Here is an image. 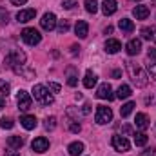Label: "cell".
<instances>
[{
  "mask_svg": "<svg viewBox=\"0 0 156 156\" xmlns=\"http://www.w3.org/2000/svg\"><path fill=\"white\" fill-rule=\"evenodd\" d=\"M67 151H69L71 156H80L83 153V144H82V142H73V144L67 147Z\"/></svg>",
  "mask_w": 156,
  "mask_h": 156,
  "instance_id": "d6986e66",
  "label": "cell"
},
{
  "mask_svg": "<svg viewBox=\"0 0 156 156\" xmlns=\"http://www.w3.org/2000/svg\"><path fill=\"white\" fill-rule=\"evenodd\" d=\"M116 9H118L116 0H104V2H102V13H104L105 16L116 13Z\"/></svg>",
  "mask_w": 156,
  "mask_h": 156,
  "instance_id": "5bb4252c",
  "label": "cell"
},
{
  "mask_svg": "<svg viewBox=\"0 0 156 156\" xmlns=\"http://www.w3.org/2000/svg\"><path fill=\"white\" fill-rule=\"evenodd\" d=\"M89 111H91V105H89V104H85V105H83V109H82V113H83V115H89Z\"/></svg>",
  "mask_w": 156,
  "mask_h": 156,
  "instance_id": "b9f144b4",
  "label": "cell"
},
{
  "mask_svg": "<svg viewBox=\"0 0 156 156\" xmlns=\"http://www.w3.org/2000/svg\"><path fill=\"white\" fill-rule=\"evenodd\" d=\"M75 5H76V0H64L62 2V7L64 9H73Z\"/></svg>",
  "mask_w": 156,
  "mask_h": 156,
  "instance_id": "836d02e7",
  "label": "cell"
},
{
  "mask_svg": "<svg viewBox=\"0 0 156 156\" xmlns=\"http://www.w3.org/2000/svg\"><path fill=\"white\" fill-rule=\"evenodd\" d=\"M111 144H113V147L116 149L118 153H125V151H129V149H131L129 140H127L125 136H120V134H115V136H113Z\"/></svg>",
  "mask_w": 156,
  "mask_h": 156,
  "instance_id": "5b68a950",
  "label": "cell"
},
{
  "mask_svg": "<svg viewBox=\"0 0 156 156\" xmlns=\"http://www.w3.org/2000/svg\"><path fill=\"white\" fill-rule=\"evenodd\" d=\"M67 83L71 87H75L78 83V76H76V73H75V67H67Z\"/></svg>",
  "mask_w": 156,
  "mask_h": 156,
  "instance_id": "d4e9b609",
  "label": "cell"
},
{
  "mask_svg": "<svg viewBox=\"0 0 156 156\" xmlns=\"http://www.w3.org/2000/svg\"><path fill=\"white\" fill-rule=\"evenodd\" d=\"M24 62H26V53H22V51H13V53L7 56V64H9L11 67L22 66Z\"/></svg>",
  "mask_w": 156,
  "mask_h": 156,
  "instance_id": "ba28073f",
  "label": "cell"
},
{
  "mask_svg": "<svg viewBox=\"0 0 156 156\" xmlns=\"http://www.w3.org/2000/svg\"><path fill=\"white\" fill-rule=\"evenodd\" d=\"M134 2H138V0H134Z\"/></svg>",
  "mask_w": 156,
  "mask_h": 156,
  "instance_id": "7dc6e473",
  "label": "cell"
},
{
  "mask_svg": "<svg viewBox=\"0 0 156 156\" xmlns=\"http://www.w3.org/2000/svg\"><path fill=\"white\" fill-rule=\"evenodd\" d=\"M120 49H122V44H120V42H118L116 38H109V40H105V51H107L109 55H116Z\"/></svg>",
  "mask_w": 156,
  "mask_h": 156,
  "instance_id": "9a60e30c",
  "label": "cell"
},
{
  "mask_svg": "<svg viewBox=\"0 0 156 156\" xmlns=\"http://www.w3.org/2000/svg\"><path fill=\"white\" fill-rule=\"evenodd\" d=\"M147 58H149L151 62H156V49L154 47H149V51H147Z\"/></svg>",
  "mask_w": 156,
  "mask_h": 156,
  "instance_id": "d590c367",
  "label": "cell"
},
{
  "mask_svg": "<svg viewBox=\"0 0 156 156\" xmlns=\"http://www.w3.org/2000/svg\"><path fill=\"white\" fill-rule=\"evenodd\" d=\"M44 127L47 129V131H53L55 127H56V118L55 116H47L44 120Z\"/></svg>",
  "mask_w": 156,
  "mask_h": 156,
  "instance_id": "f546056e",
  "label": "cell"
},
{
  "mask_svg": "<svg viewBox=\"0 0 156 156\" xmlns=\"http://www.w3.org/2000/svg\"><path fill=\"white\" fill-rule=\"evenodd\" d=\"M134 123H136V127H138V129L145 131V129L149 127V118H147L145 113H138V115H136V120H134Z\"/></svg>",
  "mask_w": 156,
  "mask_h": 156,
  "instance_id": "ac0fdd59",
  "label": "cell"
},
{
  "mask_svg": "<svg viewBox=\"0 0 156 156\" xmlns=\"http://www.w3.org/2000/svg\"><path fill=\"white\" fill-rule=\"evenodd\" d=\"M94 120H96V123H98V125H105V123L113 122V111H111L109 107H105V105H98Z\"/></svg>",
  "mask_w": 156,
  "mask_h": 156,
  "instance_id": "277c9868",
  "label": "cell"
},
{
  "mask_svg": "<svg viewBox=\"0 0 156 156\" xmlns=\"http://www.w3.org/2000/svg\"><path fill=\"white\" fill-rule=\"evenodd\" d=\"M31 147H33V151L35 153H45L47 149H49V140L47 138H44V136H38V138H35L33 140V144H31Z\"/></svg>",
  "mask_w": 156,
  "mask_h": 156,
  "instance_id": "9c48e42d",
  "label": "cell"
},
{
  "mask_svg": "<svg viewBox=\"0 0 156 156\" xmlns=\"http://www.w3.org/2000/svg\"><path fill=\"white\" fill-rule=\"evenodd\" d=\"M85 11L87 13H91V15H94L96 11H98V2L96 0H85Z\"/></svg>",
  "mask_w": 156,
  "mask_h": 156,
  "instance_id": "83f0119b",
  "label": "cell"
},
{
  "mask_svg": "<svg viewBox=\"0 0 156 156\" xmlns=\"http://www.w3.org/2000/svg\"><path fill=\"white\" fill-rule=\"evenodd\" d=\"M140 156H156V149L153 147V149H147V151H144Z\"/></svg>",
  "mask_w": 156,
  "mask_h": 156,
  "instance_id": "f35d334b",
  "label": "cell"
},
{
  "mask_svg": "<svg viewBox=\"0 0 156 156\" xmlns=\"http://www.w3.org/2000/svg\"><path fill=\"white\" fill-rule=\"evenodd\" d=\"M27 0H11V4H15V5H22V4H26Z\"/></svg>",
  "mask_w": 156,
  "mask_h": 156,
  "instance_id": "7bdbcfd3",
  "label": "cell"
},
{
  "mask_svg": "<svg viewBox=\"0 0 156 156\" xmlns=\"http://www.w3.org/2000/svg\"><path fill=\"white\" fill-rule=\"evenodd\" d=\"M35 16H37V11H35V9H22V11H18V13H16V20H18V22H22V24H26V22L33 20Z\"/></svg>",
  "mask_w": 156,
  "mask_h": 156,
  "instance_id": "7c38bea8",
  "label": "cell"
},
{
  "mask_svg": "<svg viewBox=\"0 0 156 156\" xmlns=\"http://www.w3.org/2000/svg\"><path fill=\"white\" fill-rule=\"evenodd\" d=\"M127 73H129L131 80H133L138 87H144V85L147 83V73H145L138 64H134V62H127Z\"/></svg>",
  "mask_w": 156,
  "mask_h": 156,
  "instance_id": "6da1fadb",
  "label": "cell"
},
{
  "mask_svg": "<svg viewBox=\"0 0 156 156\" xmlns=\"http://www.w3.org/2000/svg\"><path fill=\"white\" fill-rule=\"evenodd\" d=\"M33 98L42 104V105H51L53 102H55V98H53V94L49 93V87H45V85H35L33 87Z\"/></svg>",
  "mask_w": 156,
  "mask_h": 156,
  "instance_id": "7a4b0ae2",
  "label": "cell"
},
{
  "mask_svg": "<svg viewBox=\"0 0 156 156\" xmlns=\"http://www.w3.org/2000/svg\"><path fill=\"white\" fill-rule=\"evenodd\" d=\"M140 33H142V38L154 40V37H156V27H144Z\"/></svg>",
  "mask_w": 156,
  "mask_h": 156,
  "instance_id": "484cf974",
  "label": "cell"
},
{
  "mask_svg": "<svg viewBox=\"0 0 156 156\" xmlns=\"http://www.w3.org/2000/svg\"><path fill=\"white\" fill-rule=\"evenodd\" d=\"M133 109H134V102H127L125 105H122V107H120V116L127 118L131 113H133Z\"/></svg>",
  "mask_w": 156,
  "mask_h": 156,
  "instance_id": "cb8c5ba5",
  "label": "cell"
},
{
  "mask_svg": "<svg viewBox=\"0 0 156 156\" xmlns=\"http://www.w3.org/2000/svg\"><path fill=\"white\" fill-rule=\"evenodd\" d=\"M96 80H98V78H96V75H94L93 71H87L85 76H83V85H85L87 89H91L93 85H96Z\"/></svg>",
  "mask_w": 156,
  "mask_h": 156,
  "instance_id": "7402d4cb",
  "label": "cell"
},
{
  "mask_svg": "<svg viewBox=\"0 0 156 156\" xmlns=\"http://www.w3.org/2000/svg\"><path fill=\"white\" fill-rule=\"evenodd\" d=\"M111 33H113V27H111V26H107V27H105V35H111Z\"/></svg>",
  "mask_w": 156,
  "mask_h": 156,
  "instance_id": "f6af8a7d",
  "label": "cell"
},
{
  "mask_svg": "<svg viewBox=\"0 0 156 156\" xmlns=\"http://www.w3.org/2000/svg\"><path fill=\"white\" fill-rule=\"evenodd\" d=\"M118 26H120V29L125 31V33H133V31H134V24H133V20H129V18H122V20L118 22Z\"/></svg>",
  "mask_w": 156,
  "mask_h": 156,
  "instance_id": "ffe728a7",
  "label": "cell"
},
{
  "mask_svg": "<svg viewBox=\"0 0 156 156\" xmlns=\"http://www.w3.org/2000/svg\"><path fill=\"white\" fill-rule=\"evenodd\" d=\"M4 107H5V102H4V100L0 98V109H4Z\"/></svg>",
  "mask_w": 156,
  "mask_h": 156,
  "instance_id": "bcb514c9",
  "label": "cell"
},
{
  "mask_svg": "<svg viewBox=\"0 0 156 156\" xmlns=\"http://www.w3.org/2000/svg\"><path fill=\"white\" fill-rule=\"evenodd\" d=\"M133 15L136 16V20H145L149 16V7L147 5H136L133 9Z\"/></svg>",
  "mask_w": 156,
  "mask_h": 156,
  "instance_id": "e0dca14e",
  "label": "cell"
},
{
  "mask_svg": "<svg viewBox=\"0 0 156 156\" xmlns=\"http://www.w3.org/2000/svg\"><path fill=\"white\" fill-rule=\"evenodd\" d=\"M13 125H15V122H13V120H11V118H2V120H0V127H2V129H13Z\"/></svg>",
  "mask_w": 156,
  "mask_h": 156,
  "instance_id": "4dcf8cb0",
  "label": "cell"
},
{
  "mask_svg": "<svg viewBox=\"0 0 156 156\" xmlns=\"http://www.w3.org/2000/svg\"><path fill=\"white\" fill-rule=\"evenodd\" d=\"M96 96L102 98V100H115V94H113V87L109 83H102L96 91Z\"/></svg>",
  "mask_w": 156,
  "mask_h": 156,
  "instance_id": "30bf717a",
  "label": "cell"
},
{
  "mask_svg": "<svg viewBox=\"0 0 156 156\" xmlns=\"http://www.w3.org/2000/svg\"><path fill=\"white\" fill-rule=\"evenodd\" d=\"M69 127H71V131H73V133H80V129H82V127H80V123H76L75 120H71V122H69Z\"/></svg>",
  "mask_w": 156,
  "mask_h": 156,
  "instance_id": "8d00e7d4",
  "label": "cell"
},
{
  "mask_svg": "<svg viewBox=\"0 0 156 156\" xmlns=\"http://www.w3.org/2000/svg\"><path fill=\"white\" fill-rule=\"evenodd\" d=\"M56 24H58V20H56L55 13H45V15L42 16V20H40V26H42V29H45V31H53V29L56 27Z\"/></svg>",
  "mask_w": 156,
  "mask_h": 156,
  "instance_id": "8992f818",
  "label": "cell"
},
{
  "mask_svg": "<svg viewBox=\"0 0 156 156\" xmlns=\"http://www.w3.org/2000/svg\"><path fill=\"white\" fill-rule=\"evenodd\" d=\"M75 31H76L78 38H85L87 33H89V26H87V22H85V20H78L76 26H75Z\"/></svg>",
  "mask_w": 156,
  "mask_h": 156,
  "instance_id": "2e32d148",
  "label": "cell"
},
{
  "mask_svg": "<svg viewBox=\"0 0 156 156\" xmlns=\"http://www.w3.org/2000/svg\"><path fill=\"white\" fill-rule=\"evenodd\" d=\"M13 69H15V73H22V75L26 76V80H31V78H35V71H31V69H24L22 66H20V67L16 66V67H13Z\"/></svg>",
  "mask_w": 156,
  "mask_h": 156,
  "instance_id": "f1b7e54d",
  "label": "cell"
},
{
  "mask_svg": "<svg viewBox=\"0 0 156 156\" xmlns=\"http://www.w3.org/2000/svg\"><path fill=\"white\" fill-rule=\"evenodd\" d=\"M0 91H2L4 94H7V93L11 91V85H9L7 82H4V80H0Z\"/></svg>",
  "mask_w": 156,
  "mask_h": 156,
  "instance_id": "e575fe53",
  "label": "cell"
},
{
  "mask_svg": "<svg viewBox=\"0 0 156 156\" xmlns=\"http://www.w3.org/2000/svg\"><path fill=\"white\" fill-rule=\"evenodd\" d=\"M20 123H22L24 129L31 131V129H35V127L38 125V120L35 116H31V115H24V116H20Z\"/></svg>",
  "mask_w": 156,
  "mask_h": 156,
  "instance_id": "4fadbf2b",
  "label": "cell"
},
{
  "mask_svg": "<svg viewBox=\"0 0 156 156\" xmlns=\"http://www.w3.org/2000/svg\"><path fill=\"white\" fill-rule=\"evenodd\" d=\"M7 145H9L11 149H20V147L24 145V138H22V136H9V138H7Z\"/></svg>",
  "mask_w": 156,
  "mask_h": 156,
  "instance_id": "44dd1931",
  "label": "cell"
},
{
  "mask_svg": "<svg viewBox=\"0 0 156 156\" xmlns=\"http://www.w3.org/2000/svg\"><path fill=\"white\" fill-rule=\"evenodd\" d=\"M116 96L120 98V100L129 98V96H131V87H129V85H125V83H122V85L118 87V91H116Z\"/></svg>",
  "mask_w": 156,
  "mask_h": 156,
  "instance_id": "603a6c76",
  "label": "cell"
},
{
  "mask_svg": "<svg viewBox=\"0 0 156 156\" xmlns=\"http://www.w3.org/2000/svg\"><path fill=\"white\" fill-rule=\"evenodd\" d=\"M49 89L55 91V93H58V91H60V85H58V83H49Z\"/></svg>",
  "mask_w": 156,
  "mask_h": 156,
  "instance_id": "ab89813d",
  "label": "cell"
},
{
  "mask_svg": "<svg viewBox=\"0 0 156 156\" xmlns=\"http://www.w3.org/2000/svg\"><path fill=\"white\" fill-rule=\"evenodd\" d=\"M125 51H127V55L129 56H136L140 51H142V42L138 38H133L127 42V45H125Z\"/></svg>",
  "mask_w": 156,
  "mask_h": 156,
  "instance_id": "8fae6325",
  "label": "cell"
},
{
  "mask_svg": "<svg viewBox=\"0 0 156 156\" xmlns=\"http://www.w3.org/2000/svg\"><path fill=\"white\" fill-rule=\"evenodd\" d=\"M149 75L156 80V62H153V64H149Z\"/></svg>",
  "mask_w": 156,
  "mask_h": 156,
  "instance_id": "74e56055",
  "label": "cell"
},
{
  "mask_svg": "<svg viewBox=\"0 0 156 156\" xmlns=\"http://www.w3.org/2000/svg\"><path fill=\"white\" fill-rule=\"evenodd\" d=\"M22 40L27 45H38L40 40H42V35H40V31H37L35 27H26L22 31Z\"/></svg>",
  "mask_w": 156,
  "mask_h": 156,
  "instance_id": "3957f363",
  "label": "cell"
},
{
  "mask_svg": "<svg viewBox=\"0 0 156 156\" xmlns=\"http://www.w3.org/2000/svg\"><path fill=\"white\" fill-rule=\"evenodd\" d=\"M56 27H58V33H62V35H64V33H67V31H69V22H67V20H60Z\"/></svg>",
  "mask_w": 156,
  "mask_h": 156,
  "instance_id": "1f68e13d",
  "label": "cell"
},
{
  "mask_svg": "<svg viewBox=\"0 0 156 156\" xmlns=\"http://www.w3.org/2000/svg\"><path fill=\"white\" fill-rule=\"evenodd\" d=\"M5 156H18V151H5Z\"/></svg>",
  "mask_w": 156,
  "mask_h": 156,
  "instance_id": "ee69618b",
  "label": "cell"
},
{
  "mask_svg": "<svg viewBox=\"0 0 156 156\" xmlns=\"http://www.w3.org/2000/svg\"><path fill=\"white\" fill-rule=\"evenodd\" d=\"M16 104H18V109L20 111H27L31 107V96L27 91H18L16 94Z\"/></svg>",
  "mask_w": 156,
  "mask_h": 156,
  "instance_id": "52a82bcc",
  "label": "cell"
},
{
  "mask_svg": "<svg viewBox=\"0 0 156 156\" xmlns=\"http://www.w3.org/2000/svg\"><path fill=\"white\" fill-rule=\"evenodd\" d=\"M78 53H80V47H78V45H73V47H71V55H73V56H76Z\"/></svg>",
  "mask_w": 156,
  "mask_h": 156,
  "instance_id": "60d3db41",
  "label": "cell"
},
{
  "mask_svg": "<svg viewBox=\"0 0 156 156\" xmlns=\"http://www.w3.org/2000/svg\"><path fill=\"white\" fill-rule=\"evenodd\" d=\"M7 22H9V13L4 7H0V26H5Z\"/></svg>",
  "mask_w": 156,
  "mask_h": 156,
  "instance_id": "d6a6232c",
  "label": "cell"
},
{
  "mask_svg": "<svg viewBox=\"0 0 156 156\" xmlns=\"http://www.w3.org/2000/svg\"><path fill=\"white\" fill-rule=\"evenodd\" d=\"M145 144H147V134H145V133H136V134H134V145L144 147Z\"/></svg>",
  "mask_w": 156,
  "mask_h": 156,
  "instance_id": "4316f807",
  "label": "cell"
}]
</instances>
